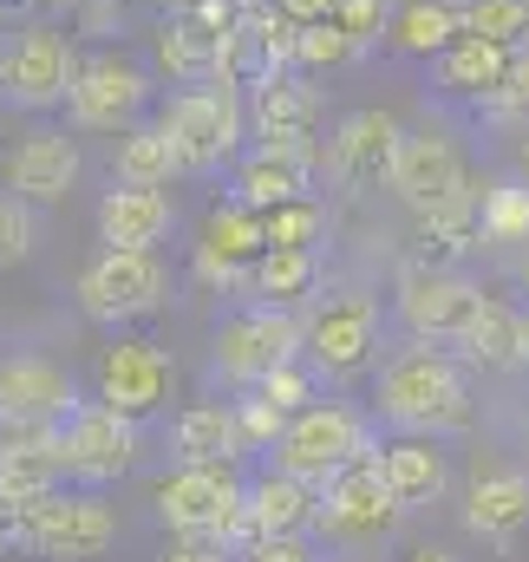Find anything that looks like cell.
Returning a JSON list of instances; mask_svg holds the SVG:
<instances>
[{
	"label": "cell",
	"mask_w": 529,
	"mask_h": 562,
	"mask_svg": "<svg viewBox=\"0 0 529 562\" xmlns=\"http://www.w3.org/2000/svg\"><path fill=\"white\" fill-rule=\"evenodd\" d=\"M256 393H262V400H274V406H281L288 419H294L301 406H314V400H307V393H314V380H307V373H301L294 360H288V367H274V373H268Z\"/></svg>",
	"instance_id": "cell-42"
},
{
	"label": "cell",
	"mask_w": 529,
	"mask_h": 562,
	"mask_svg": "<svg viewBox=\"0 0 529 562\" xmlns=\"http://www.w3.org/2000/svg\"><path fill=\"white\" fill-rule=\"evenodd\" d=\"M59 7H66V0H59Z\"/></svg>",
	"instance_id": "cell-49"
},
{
	"label": "cell",
	"mask_w": 529,
	"mask_h": 562,
	"mask_svg": "<svg viewBox=\"0 0 529 562\" xmlns=\"http://www.w3.org/2000/svg\"><path fill=\"white\" fill-rule=\"evenodd\" d=\"M268 249V229H262V210H249L243 196L216 203L210 223H203V243H196V276L216 281V288H236L249 281V269L262 262Z\"/></svg>",
	"instance_id": "cell-19"
},
{
	"label": "cell",
	"mask_w": 529,
	"mask_h": 562,
	"mask_svg": "<svg viewBox=\"0 0 529 562\" xmlns=\"http://www.w3.org/2000/svg\"><path fill=\"white\" fill-rule=\"evenodd\" d=\"M458 7H464V33L529 46V0H458Z\"/></svg>",
	"instance_id": "cell-36"
},
{
	"label": "cell",
	"mask_w": 529,
	"mask_h": 562,
	"mask_svg": "<svg viewBox=\"0 0 529 562\" xmlns=\"http://www.w3.org/2000/svg\"><path fill=\"white\" fill-rule=\"evenodd\" d=\"M243 451H249L243 413L223 406V400H203V406H190V413L177 419V458H183V464H236Z\"/></svg>",
	"instance_id": "cell-29"
},
{
	"label": "cell",
	"mask_w": 529,
	"mask_h": 562,
	"mask_svg": "<svg viewBox=\"0 0 529 562\" xmlns=\"http://www.w3.org/2000/svg\"><path fill=\"white\" fill-rule=\"evenodd\" d=\"M524 288H529V256H524Z\"/></svg>",
	"instance_id": "cell-48"
},
{
	"label": "cell",
	"mask_w": 529,
	"mask_h": 562,
	"mask_svg": "<svg viewBox=\"0 0 529 562\" xmlns=\"http://www.w3.org/2000/svg\"><path fill=\"white\" fill-rule=\"evenodd\" d=\"M243 562H307V543L301 537H256Z\"/></svg>",
	"instance_id": "cell-43"
},
{
	"label": "cell",
	"mask_w": 529,
	"mask_h": 562,
	"mask_svg": "<svg viewBox=\"0 0 529 562\" xmlns=\"http://www.w3.org/2000/svg\"><path fill=\"white\" fill-rule=\"evenodd\" d=\"M164 294H170V276H164L157 249H99L79 269V314L99 327H125V321L157 314Z\"/></svg>",
	"instance_id": "cell-5"
},
{
	"label": "cell",
	"mask_w": 529,
	"mask_h": 562,
	"mask_svg": "<svg viewBox=\"0 0 529 562\" xmlns=\"http://www.w3.org/2000/svg\"><path fill=\"white\" fill-rule=\"evenodd\" d=\"M164 562H216V557H210V550H170Z\"/></svg>",
	"instance_id": "cell-45"
},
{
	"label": "cell",
	"mask_w": 529,
	"mask_h": 562,
	"mask_svg": "<svg viewBox=\"0 0 529 562\" xmlns=\"http://www.w3.org/2000/svg\"><path fill=\"white\" fill-rule=\"evenodd\" d=\"M79 413V386L66 367L40 360V353H13L0 360V419H46L66 425Z\"/></svg>",
	"instance_id": "cell-21"
},
{
	"label": "cell",
	"mask_w": 529,
	"mask_h": 562,
	"mask_svg": "<svg viewBox=\"0 0 529 562\" xmlns=\"http://www.w3.org/2000/svg\"><path fill=\"white\" fill-rule=\"evenodd\" d=\"M164 393H170V353L164 347H150V340H112L99 353V400L105 406L144 419V413L164 406Z\"/></svg>",
	"instance_id": "cell-20"
},
{
	"label": "cell",
	"mask_w": 529,
	"mask_h": 562,
	"mask_svg": "<svg viewBox=\"0 0 529 562\" xmlns=\"http://www.w3.org/2000/svg\"><path fill=\"white\" fill-rule=\"evenodd\" d=\"M288 20H301V26H314V20H334V0H274Z\"/></svg>",
	"instance_id": "cell-44"
},
{
	"label": "cell",
	"mask_w": 529,
	"mask_h": 562,
	"mask_svg": "<svg viewBox=\"0 0 529 562\" xmlns=\"http://www.w3.org/2000/svg\"><path fill=\"white\" fill-rule=\"evenodd\" d=\"M320 276V262H314V249H262V262L249 269V288L274 301V307H288V301H301L307 288Z\"/></svg>",
	"instance_id": "cell-34"
},
{
	"label": "cell",
	"mask_w": 529,
	"mask_h": 562,
	"mask_svg": "<svg viewBox=\"0 0 529 562\" xmlns=\"http://www.w3.org/2000/svg\"><path fill=\"white\" fill-rule=\"evenodd\" d=\"M398 144H405V125H398L393 112H386V105H360V112H347V119L334 125V138H327V170H334L347 190L380 183V177H393Z\"/></svg>",
	"instance_id": "cell-18"
},
{
	"label": "cell",
	"mask_w": 529,
	"mask_h": 562,
	"mask_svg": "<svg viewBox=\"0 0 529 562\" xmlns=\"http://www.w3.org/2000/svg\"><path fill=\"white\" fill-rule=\"evenodd\" d=\"M86 53L72 46V33L59 20H20L0 40V99L20 112H53L72 99Z\"/></svg>",
	"instance_id": "cell-4"
},
{
	"label": "cell",
	"mask_w": 529,
	"mask_h": 562,
	"mask_svg": "<svg viewBox=\"0 0 529 562\" xmlns=\"http://www.w3.org/2000/svg\"><path fill=\"white\" fill-rule=\"evenodd\" d=\"M13 530H20L26 550H40L46 562H92V557L112 550L119 517H112L99 497H86V491H53V497L26 504V510L13 517Z\"/></svg>",
	"instance_id": "cell-8"
},
{
	"label": "cell",
	"mask_w": 529,
	"mask_h": 562,
	"mask_svg": "<svg viewBox=\"0 0 529 562\" xmlns=\"http://www.w3.org/2000/svg\"><path fill=\"white\" fill-rule=\"evenodd\" d=\"M484 112H491V119H524L529 125V46L510 53V72H504V86L484 99Z\"/></svg>",
	"instance_id": "cell-40"
},
{
	"label": "cell",
	"mask_w": 529,
	"mask_h": 562,
	"mask_svg": "<svg viewBox=\"0 0 529 562\" xmlns=\"http://www.w3.org/2000/svg\"><path fill=\"white\" fill-rule=\"evenodd\" d=\"M66 425L46 419H0V510L20 517L26 504L53 497L66 484Z\"/></svg>",
	"instance_id": "cell-12"
},
{
	"label": "cell",
	"mask_w": 529,
	"mask_h": 562,
	"mask_svg": "<svg viewBox=\"0 0 529 562\" xmlns=\"http://www.w3.org/2000/svg\"><path fill=\"white\" fill-rule=\"evenodd\" d=\"M510 53H517V46H504V40L458 33V46H451L444 59H431V66H438V86H444V92H458V99H477V105H484V99L504 86Z\"/></svg>",
	"instance_id": "cell-28"
},
{
	"label": "cell",
	"mask_w": 529,
	"mask_h": 562,
	"mask_svg": "<svg viewBox=\"0 0 529 562\" xmlns=\"http://www.w3.org/2000/svg\"><path fill=\"white\" fill-rule=\"evenodd\" d=\"M380 413L398 431H418V438H451L471 425V386H464V367L438 347V340H418L393 353L380 367Z\"/></svg>",
	"instance_id": "cell-2"
},
{
	"label": "cell",
	"mask_w": 529,
	"mask_h": 562,
	"mask_svg": "<svg viewBox=\"0 0 529 562\" xmlns=\"http://www.w3.org/2000/svg\"><path fill=\"white\" fill-rule=\"evenodd\" d=\"M386 183L431 236H444V249H464V236H484L477 229V196L484 190H477L464 150L444 132H405Z\"/></svg>",
	"instance_id": "cell-1"
},
{
	"label": "cell",
	"mask_w": 529,
	"mask_h": 562,
	"mask_svg": "<svg viewBox=\"0 0 529 562\" xmlns=\"http://www.w3.org/2000/svg\"><path fill=\"white\" fill-rule=\"evenodd\" d=\"M137 464V419L119 406H79L66 419V471L79 484H119Z\"/></svg>",
	"instance_id": "cell-17"
},
{
	"label": "cell",
	"mask_w": 529,
	"mask_h": 562,
	"mask_svg": "<svg viewBox=\"0 0 529 562\" xmlns=\"http://www.w3.org/2000/svg\"><path fill=\"white\" fill-rule=\"evenodd\" d=\"M347 59H360V40H353L340 20H314V26H301V53H294L301 72H334V66H347Z\"/></svg>",
	"instance_id": "cell-37"
},
{
	"label": "cell",
	"mask_w": 529,
	"mask_h": 562,
	"mask_svg": "<svg viewBox=\"0 0 529 562\" xmlns=\"http://www.w3.org/2000/svg\"><path fill=\"white\" fill-rule=\"evenodd\" d=\"M236 413H243V438L249 445H281V431H288V413L262 400V393H249V400H236Z\"/></svg>",
	"instance_id": "cell-41"
},
{
	"label": "cell",
	"mask_w": 529,
	"mask_h": 562,
	"mask_svg": "<svg viewBox=\"0 0 529 562\" xmlns=\"http://www.w3.org/2000/svg\"><path fill=\"white\" fill-rule=\"evenodd\" d=\"M517 177H529V132L517 138Z\"/></svg>",
	"instance_id": "cell-46"
},
{
	"label": "cell",
	"mask_w": 529,
	"mask_h": 562,
	"mask_svg": "<svg viewBox=\"0 0 529 562\" xmlns=\"http://www.w3.org/2000/svg\"><path fill=\"white\" fill-rule=\"evenodd\" d=\"M112 170H119V183H144V190H164L183 164H177V144L164 125H132V132H119V150H112Z\"/></svg>",
	"instance_id": "cell-32"
},
{
	"label": "cell",
	"mask_w": 529,
	"mask_h": 562,
	"mask_svg": "<svg viewBox=\"0 0 529 562\" xmlns=\"http://www.w3.org/2000/svg\"><path fill=\"white\" fill-rule=\"evenodd\" d=\"M314 170H320V157H294V150H274V144H249L236 157V196L249 210H281L294 196H314Z\"/></svg>",
	"instance_id": "cell-25"
},
{
	"label": "cell",
	"mask_w": 529,
	"mask_h": 562,
	"mask_svg": "<svg viewBox=\"0 0 529 562\" xmlns=\"http://www.w3.org/2000/svg\"><path fill=\"white\" fill-rule=\"evenodd\" d=\"M398 510H405V504H398L386 464L367 451V458H353L347 471H334V477L320 484L314 524H320L334 543H380V537L398 524Z\"/></svg>",
	"instance_id": "cell-9"
},
{
	"label": "cell",
	"mask_w": 529,
	"mask_h": 562,
	"mask_svg": "<svg viewBox=\"0 0 529 562\" xmlns=\"http://www.w3.org/2000/svg\"><path fill=\"white\" fill-rule=\"evenodd\" d=\"M393 294H398V321L418 340H458L471 327L477 301H484V288L464 281L451 262H412V269H398Z\"/></svg>",
	"instance_id": "cell-13"
},
{
	"label": "cell",
	"mask_w": 529,
	"mask_h": 562,
	"mask_svg": "<svg viewBox=\"0 0 529 562\" xmlns=\"http://www.w3.org/2000/svg\"><path fill=\"white\" fill-rule=\"evenodd\" d=\"M150 46H157V66H164L177 86L223 79V66H229V33H223V26H210V20H203V13H190V7L164 13Z\"/></svg>",
	"instance_id": "cell-22"
},
{
	"label": "cell",
	"mask_w": 529,
	"mask_h": 562,
	"mask_svg": "<svg viewBox=\"0 0 529 562\" xmlns=\"http://www.w3.org/2000/svg\"><path fill=\"white\" fill-rule=\"evenodd\" d=\"M367 451H373V431H367L360 413H347V406H301L288 419V431H281V445H274L281 471H294L307 484H327L334 471H347Z\"/></svg>",
	"instance_id": "cell-11"
},
{
	"label": "cell",
	"mask_w": 529,
	"mask_h": 562,
	"mask_svg": "<svg viewBox=\"0 0 529 562\" xmlns=\"http://www.w3.org/2000/svg\"><path fill=\"white\" fill-rule=\"evenodd\" d=\"M314 497H307V477H294V471H268L249 484V530L256 537H301L307 524H314Z\"/></svg>",
	"instance_id": "cell-31"
},
{
	"label": "cell",
	"mask_w": 529,
	"mask_h": 562,
	"mask_svg": "<svg viewBox=\"0 0 529 562\" xmlns=\"http://www.w3.org/2000/svg\"><path fill=\"white\" fill-rule=\"evenodd\" d=\"M301 353L334 380L373 367V353H380V301L373 294H327L307 314V347Z\"/></svg>",
	"instance_id": "cell-14"
},
{
	"label": "cell",
	"mask_w": 529,
	"mask_h": 562,
	"mask_svg": "<svg viewBox=\"0 0 529 562\" xmlns=\"http://www.w3.org/2000/svg\"><path fill=\"white\" fill-rule=\"evenodd\" d=\"M26 256H33V203L7 190L0 196V269H13Z\"/></svg>",
	"instance_id": "cell-39"
},
{
	"label": "cell",
	"mask_w": 529,
	"mask_h": 562,
	"mask_svg": "<svg viewBox=\"0 0 529 562\" xmlns=\"http://www.w3.org/2000/svg\"><path fill=\"white\" fill-rule=\"evenodd\" d=\"M458 347H464V360H477V367L517 373V367H529V314L517 307V301L484 294L477 314H471V327L458 334Z\"/></svg>",
	"instance_id": "cell-26"
},
{
	"label": "cell",
	"mask_w": 529,
	"mask_h": 562,
	"mask_svg": "<svg viewBox=\"0 0 529 562\" xmlns=\"http://www.w3.org/2000/svg\"><path fill=\"white\" fill-rule=\"evenodd\" d=\"M484 243H529V177H497L477 196Z\"/></svg>",
	"instance_id": "cell-33"
},
{
	"label": "cell",
	"mask_w": 529,
	"mask_h": 562,
	"mask_svg": "<svg viewBox=\"0 0 529 562\" xmlns=\"http://www.w3.org/2000/svg\"><path fill=\"white\" fill-rule=\"evenodd\" d=\"M464 524L477 537H510L529 524V477L517 464H497V458H477L471 464V491H464Z\"/></svg>",
	"instance_id": "cell-24"
},
{
	"label": "cell",
	"mask_w": 529,
	"mask_h": 562,
	"mask_svg": "<svg viewBox=\"0 0 529 562\" xmlns=\"http://www.w3.org/2000/svg\"><path fill=\"white\" fill-rule=\"evenodd\" d=\"M334 20L360 40V53L367 46H380L386 33H393V0H334Z\"/></svg>",
	"instance_id": "cell-38"
},
{
	"label": "cell",
	"mask_w": 529,
	"mask_h": 562,
	"mask_svg": "<svg viewBox=\"0 0 529 562\" xmlns=\"http://www.w3.org/2000/svg\"><path fill=\"white\" fill-rule=\"evenodd\" d=\"M157 125L170 132L177 164H183L190 177H210V170H223V164L243 157V138H249V86H236V79L183 86V92L157 112Z\"/></svg>",
	"instance_id": "cell-3"
},
{
	"label": "cell",
	"mask_w": 529,
	"mask_h": 562,
	"mask_svg": "<svg viewBox=\"0 0 529 562\" xmlns=\"http://www.w3.org/2000/svg\"><path fill=\"white\" fill-rule=\"evenodd\" d=\"M150 92H157V79L144 59H132L125 46H99V53H86L66 112L79 132H132V125H144Z\"/></svg>",
	"instance_id": "cell-6"
},
{
	"label": "cell",
	"mask_w": 529,
	"mask_h": 562,
	"mask_svg": "<svg viewBox=\"0 0 529 562\" xmlns=\"http://www.w3.org/2000/svg\"><path fill=\"white\" fill-rule=\"evenodd\" d=\"M380 464H386V477H393V491H398L405 510H412V504H438L444 484H451V464H444L438 438H418V431L393 438V445L380 451Z\"/></svg>",
	"instance_id": "cell-30"
},
{
	"label": "cell",
	"mask_w": 529,
	"mask_h": 562,
	"mask_svg": "<svg viewBox=\"0 0 529 562\" xmlns=\"http://www.w3.org/2000/svg\"><path fill=\"white\" fill-rule=\"evenodd\" d=\"M314 119H320V99H314V86H307L301 66L268 72V79L249 86V138L256 144H274V150H294V157H320L327 164V150L314 144Z\"/></svg>",
	"instance_id": "cell-15"
},
{
	"label": "cell",
	"mask_w": 529,
	"mask_h": 562,
	"mask_svg": "<svg viewBox=\"0 0 529 562\" xmlns=\"http://www.w3.org/2000/svg\"><path fill=\"white\" fill-rule=\"evenodd\" d=\"M150 504L183 537H229L236 524H249V491L236 484L229 464H183L157 484Z\"/></svg>",
	"instance_id": "cell-10"
},
{
	"label": "cell",
	"mask_w": 529,
	"mask_h": 562,
	"mask_svg": "<svg viewBox=\"0 0 529 562\" xmlns=\"http://www.w3.org/2000/svg\"><path fill=\"white\" fill-rule=\"evenodd\" d=\"M177 210L164 190H144V183H112L99 196V243L105 249H157L170 236Z\"/></svg>",
	"instance_id": "cell-23"
},
{
	"label": "cell",
	"mask_w": 529,
	"mask_h": 562,
	"mask_svg": "<svg viewBox=\"0 0 529 562\" xmlns=\"http://www.w3.org/2000/svg\"><path fill=\"white\" fill-rule=\"evenodd\" d=\"M86 157H79V138H66L59 125H33L0 150V183L26 203H66L72 183H79Z\"/></svg>",
	"instance_id": "cell-16"
},
{
	"label": "cell",
	"mask_w": 529,
	"mask_h": 562,
	"mask_svg": "<svg viewBox=\"0 0 529 562\" xmlns=\"http://www.w3.org/2000/svg\"><path fill=\"white\" fill-rule=\"evenodd\" d=\"M262 229H268V249H314L320 229H327V210L314 196H294L281 210H262Z\"/></svg>",
	"instance_id": "cell-35"
},
{
	"label": "cell",
	"mask_w": 529,
	"mask_h": 562,
	"mask_svg": "<svg viewBox=\"0 0 529 562\" xmlns=\"http://www.w3.org/2000/svg\"><path fill=\"white\" fill-rule=\"evenodd\" d=\"M307 347V321H294L288 307H249V314H229L210 340V367L229 380V386H262L274 367H288L294 353Z\"/></svg>",
	"instance_id": "cell-7"
},
{
	"label": "cell",
	"mask_w": 529,
	"mask_h": 562,
	"mask_svg": "<svg viewBox=\"0 0 529 562\" xmlns=\"http://www.w3.org/2000/svg\"><path fill=\"white\" fill-rule=\"evenodd\" d=\"M405 562H451V557H444V550H412Z\"/></svg>",
	"instance_id": "cell-47"
},
{
	"label": "cell",
	"mask_w": 529,
	"mask_h": 562,
	"mask_svg": "<svg viewBox=\"0 0 529 562\" xmlns=\"http://www.w3.org/2000/svg\"><path fill=\"white\" fill-rule=\"evenodd\" d=\"M464 33V7L458 0H393V46L398 59H444Z\"/></svg>",
	"instance_id": "cell-27"
}]
</instances>
